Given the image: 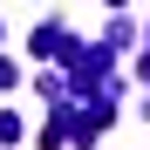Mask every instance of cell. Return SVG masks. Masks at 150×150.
<instances>
[{
	"instance_id": "obj_1",
	"label": "cell",
	"mask_w": 150,
	"mask_h": 150,
	"mask_svg": "<svg viewBox=\"0 0 150 150\" xmlns=\"http://www.w3.org/2000/svg\"><path fill=\"white\" fill-rule=\"evenodd\" d=\"M34 55H75V34L55 28V21H41V28H34Z\"/></svg>"
},
{
	"instance_id": "obj_2",
	"label": "cell",
	"mask_w": 150,
	"mask_h": 150,
	"mask_svg": "<svg viewBox=\"0 0 150 150\" xmlns=\"http://www.w3.org/2000/svg\"><path fill=\"white\" fill-rule=\"evenodd\" d=\"M7 82H14V62H0V89H7Z\"/></svg>"
}]
</instances>
